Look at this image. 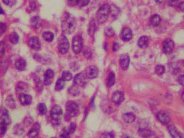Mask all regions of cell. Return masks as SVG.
<instances>
[{"instance_id": "obj_1", "label": "cell", "mask_w": 184, "mask_h": 138, "mask_svg": "<svg viewBox=\"0 0 184 138\" xmlns=\"http://www.w3.org/2000/svg\"><path fill=\"white\" fill-rule=\"evenodd\" d=\"M77 21L74 17L68 13H65L61 19V29L64 33L70 34L74 31Z\"/></svg>"}, {"instance_id": "obj_2", "label": "cell", "mask_w": 184, "mask_h": 138, "mask_svg": "<svg viewBox=\"0 0 184 138\" xmlns=\"http://www.w3.org/2000/svg\"><path fill=\"white\" fill-rule=\"evenodd\" d=\"M110 13V6L104 4L101 6L96 13V18L99 23H104L107 21Z\"/></svg>"}, {"instance_id": "obj_3", "label": "cell", "mask_w": 184, "mask_h": 138, "mask_svg": "<svg viewBox=\"0 0 184 138\" xmlns=\"http://www.w3.org/2000/svg\"><path fill=\"white\" fill-rule=\"evenodd\" d=\"M50 115L53 124L59 125L63 115V110L61 109V107L59 105L54 106L51 110Z\"/></svg>"}, {"instance_id": "obj_4", "label": "cell", "mask_w": 184, "mask_h": 138, "mask_svg": "<svg viewBox=\"0 0 184 138\" xmlns=\"http://www.w3.org/2000/svg\"><path fill=\"white\" fill-rule=\"evenodd\" d=\"M83 39L80 34H77L72 40V49L74 54H79L83 50Z\"/></svg>"}, {"instance_id": "obj_5", "label": "cell", "mask_w": 184, "mask_h": 138, "mask_svg": "<svg viewBox=\"0 0 184 138\" xmlns=\"http://www.w3.org/2000/svg\"><path fill=\"white\" fill-rule=\"evenodd\" d=\"M58 48L60 53L62 54H67L69 48V40L64 35L61 36L58 40Z\"/></svg>"}, {"instance_id": "obj_6", "label": "cell", "mask_w": 184, "mask_h": 138, "mask_svg": "<svg viewBox=\"0 0 184 138\" xmlns=\"http://www.w3.org/2000/svg\"><path fill=\"white\" fill-rule=\"evenodd\" d=\"M66 111L70 117H75L79 112V106L74 102H69L66 105Z\"/></svg>"}, {"instance_id": "obj_7", "label": "cell", "mask_w": 184, "mask_h": 138, "mask_svg": "<svg viewBox=\"0 0 184 138\" xmlns=\"http://www.w3.org/2000/svg\"><path fill=\"white\" fill-rule=\"evenodd\" d=\"M99 73V71L98 67L94 66V65H90L88 67H87L85 71V75L86 77L88 78L94 79L98 77Z\"/></svg>"}, {"instance_id": "obj_8", "label": "cell", "mask_w": 184, "mask_h": 138, "mask_svg": "<svg viewBox=\"0 0 184 138\" xmlns=\"http://www.w3.org/2000/svg\"><path fill=\"white\" fill-rule=\"evenodd\" d=\"M0 120L6 125H9L12 122L8 109L4 107L0 108Z\"/></svg>"}, {"instance_id": "obj_9", "label": "cell", "mask_w": 184, "mask_h": 138, "mask_svg": "<svg viewBox=\"0 0 184 138\" xmlns=\"http://www.w3.org/2000/svg\"><path fill=\"white\" fill-rule=\"evenodd\" d=\"M175 46L174 42L172 40L170 39H165L163 44V52L165 54H170L172 52Z\"/></svg>"}, {"instance_id": "obj_10", "label": "cell", "mask_w": 184, "mask_h": 138, "mask_svg": "<svg viewBox=\"0 0 184 138\" xmlns=\"http://www.w3.org/2000/svg\"><path fill=\"white\" fill-rule=\"evenodd\" d=\"M157 119L163 124H167L170 121V116L168 112L165 111H160L157 114Z\"/></svg>"}, {"instance_id": "obj_11", "label": "cell", "mask_w": 184, "mask_h": 138, "mask_svg": "<svg viewBox=\"0 0 184 138\" xmlns=\"http://www.w3.org/2000/svg\"><path fill=\"white\" fill-rule=\"evenodd\" d=\"M138 133L142 138H156L155 133L148 128H141L139 129Z\"/></svg>"}, {"instance_id": "obj_12", "label": "cell", "mask_w": 184, "mask_h": 138, "mask_svg": "<svg viewBox=\"0 0 184 138\" xmlns=\"http://www.w3.org/2000/svg\"><path fill=\"white\" fill-rule=\"evenodd\" d=\"M54 73L51 69H49L44 74V84L45 85H50L54 81Z\"/></svg>"}, {"instance_id": "obj_13", "label": "cell", "mask_w": 184, "mask_h": 138, "mask_svg": "<svg viewBox=\"0 0 184 138\" xmlns=\"http://www.w3.org/2000/svg\"><path fill=\"white\" fill-rule=\"evenodd\" d=\"M111 99L114 103L116 105H120L125 100V96L122 92L117 91L114 93Z\"/></svg>"}, {"instance_id": "obj_14", "label": "cell", "mask_w": 184, "mask_h": 138, "mask_svg": "<svg viewBox=\"0 0 184 138\" xmlns=\"http://www.w3.org/2000/svg\"><path fill=\"white\" fill-rule=\"evenodd\" d=\"M74 82L77 86H84L86 83V76L83 73H78L75 76Z\"/></svg>"}, {"instance_id": "obj_15", "label": "cell", "mask_w": 184, "mask_h": 138, "mask_svg": "<svg viewBox=\"0 0 184 138\" xmlns=\"http://www.w3.org/2000/svg\"><path fill=\"white\" fill-rule=\"evenodd\" d=\"M132 37V33L131 29L128 27H125L123 29L121 34V38L125 42H128L131 40Z\"/></svg>"}, {"instance_id": "obj_16", "label": "cell", "mask_w": 184, "mask_h": 138, "mask_svg": "<svg viewBox=\"0 0 184 138\" xmlns=\"http://www.w3.org/2000/svg\"><path fill=\"white\" fill-rule=\"evenodd\" d=\"M130 64V57L128 54H123L120 58V64L121 68L126 70Z\"/></svg>"}, {"instance_id": "obj_17", "label": "cell", "mask_w": 184, "mask_h": 138, "mask_svg": "<svg viewBox=\"0 0 184 138\" xmlns=\"http://www.w3.org/2000/svg\"><path fill=\"white\" fill-rule=\"evenodd\" d=\"M28 45L31 49L33 50H38L40 48V42L37 37L34 36L31 37L29 40Z\"/></svg>"}, {"instance_id": "obj_18", "label": "cell", "mask_w": 184, "mask_h": 138, "mask_svg": "<svg viewBox=\"0 0 184 138\" xmlns=\"http://www.w3.org/2000/svg\"><path fill=\"white\" fill-rule=\"evenodd\" d=\"M19 100L22 105L27 106L31 103L33 98L29 94L22 93L19 94Z\"/></svg>"}, {"instance_id": "obj_19", "label": "cell", "mask_w": 184, "mask_h": 138, "mask_svg": "<svg viewBox=\"0 0 184 138\" xmlns=\"http://www.w3.org/2000/svg\"><path fill=\"white\" fill-rule=\"evenodd\" d=\"M40 130V125L38 123H36L33 126L30 130L28 132V136L30 138H35L38 135Z\"/></svg>"}, {"instance_id": "obj_20", "label": "cell", "mask_w": 184, "mask_h": 138, "mask_svg": "<svg viewBox=\"0 0 184 138\" xmlns=\"http://www.w3.org/2000/svg\"><path fill=\"white\" fill-rule=\"evenodd\" d=\"M27 66V63L25 60L22 58H19L16 61L15 66L16 68L19 71H24L25 70Z\"/></svg>"}, {"instance_id": "obj_21", "label": "cell", "mask_w": 184, "mask_h": 138, "mask_svg": "<svg viewBox=\"0 0 184 138\" xmlns=\"http://www.w3.org/2000/svg\"><path fill=\"white\" fill-rule=\"evenodd\" d=\"M123 119L125 123L131 124L136 120V115L134 113L129 112L125 113L122 116Z\"/></svg>"}, {"instance_id": "obj_22", "label": "cell", "mask_w": 184, "mask_h": 138, "mask_svg": "<svg viewBox=\"0 0 184 138\" xmlns=\"http://www.w3.org/2000/svg\"><path fill=\"white\" fill-rule=\"evenodd\" d=\"M167 129L172 138H182V136L177 131L173 125H169Z\"/></svg>"}, {"instance_id": "obj_23", "label": "cell", "mask_w": 184, "mask_h": 138, "mask_svg": "<svg viewBox=\"0 0 184 138\" xmlns=\"http://www.w3.org/2000/svg\"><path fill=\"white\" fill-rule=\"evenodd\" d=\"M149 44V39L148 37H141L138 41V45L141 48H146L148 46Z\"/></svg>"}, {"instance_id": "obj_24", "label": "cell", "mask_w": 184, "mask_h": 138, "mask_svg": "<svg viewBox=\"0 0 184 138\" xmlns=\"http://www.w3.org/2000/svg\"><path fill=\"white\" fill-rule=\"evenodd\" d=\"M161 22V17L158 14H155L151 17L150 23L154 27H157L159 25Z\"/></svg>"}, {"instance_id": "obj_25", "label": "cell", "mask_w": 184, "mask_h": 138, "mask_svg": "<svg viewBox=\"0 0 184 138\" xmlns=\"http://www.w3.org/2000/svg\"><path fill=\"white\" fill-rule=\"evenodd\" d=\"M37 112L40 115H44L46 114L47 112V108L45 104L39 103L37 108Z\"/></svg>"}, {"instance_id": "obj_26", "label": "cell", "mask_w": 184, "mask_h": 138, "mask_svg": "<svg viewBox=\"0 0 184 138\" xmlns=\"http://www.w3.org/2000/svg\"><path fill=\"white\" fill-rule=\"evenodd\" d=\"M19 36L16 32H13V33H11V34H10V42L12 43V44H17L19 42Z\"/></svg>"}, {"instance_id": "obj_27", "label": "cell", "mask_w": 184, "mask_h": 138, "mask_svg": "<svg viewBox=\"0 0 184 138\" xmlns=\"http://www.w3.org/2000/svg\"><path fill=\"white\" fill-rule=\"evenodd\" d=\"M65 81H64L63 79H59L56 84V90L57 91H60L62 90L64 87H65Z\"/></svg>"}, {"instance_id": "obj_28", "label": "cell", "mask_w": 184, "mask_h": 138, "mask_svg": "<svg viewBox=\"0 0 184 138\" xmlns=\"http://www.w3.org/2000/svg\"><path fill=\"white\" fill-rule=\"evenodd\" d=\"M115 74L113 72H111L110 73L107 78V84L108 87H111L113 86L115 84Z\"/></svg>"}, {"instance_id": "obj_29", "label": "cell", "mask_w": 184, "mask_h": 138, "mask_svg": "<svg viewBox=\"0 0 184 138\" xmlns=\"http://www.w3.org/2000/svg\"><path fill=\"white\" fill-rule=\"evenodd\" d=\"M43 39L47 42H52L54 40V35L53 33L50 31H46L43 34Z\"/></svg>"}, {"instance_id": "obj_30", "label": "cell", "mask_w": 184, "mask_h": 138, "mask_svg": "<svg viewBox=\"0 0 184 138\" xmlns=\"http://www.w3.org/2000/svg\"><path fill=\"white\" fill-rule=\"evenodd\" d=\"M61 78L63 79L64 81H69L73 78L72 74L68 71H63L62 73V76Z\"/></svg>"}, {"instance_id": "obj_31", "label": "cell", "mask_w": 184, "mask_h": 138, "mask_svg": "<svg viewBox=\"0 0 184 138\" xmlns=\"http://www.w3.org/2000/svg\"><path fill=\"white\" fill-rule=\"evenodd\" d=\"M156 73L158 76L163 75L165 71V68L164 66L161 65H158L156 66L155 69Z\"/></svg>"}, {"instance_id": "obj_32", "label": "cell", "mask_w": 184, "mask_h": 138, "mask_svg": "<svg viewBox=\"0 0 184 138\" xmlns=\"http://www.w3.org/2000/svg\"><path fill=\"white\" fill-rule=\"evenodd\" d=\"M7 125L3 122L0 123V137H3L7 132Z\"/></svg>"}, {"instance_id": "obj_33", "label": "cell", "mask_w": 184, "mask_h": 138, "mask_svg": "<svg viewBox=\"0 0 184 138\" xmlns=\"http://www.w3.org/2000/svg\"><path fill=\"white\" fill-rule=\"evenodd\" d=\"M25 84L24 82H19V84H18V86L16 87V90L20 94L22 93H23L24 90H25Z\"/></svg>"}, {"instance_id": "obj_34", "label": "cell", "mask_w": 184, "mask_h": 138, "mask_svg": "<svg viewBox=\"0 0 184 138\" xmlns=\"http://www.w3.org/2000/svg\"><path fill=\"white\" fill-rule=\"evenodd\" d=\"M90 2V0H78L77 1V5L79 7L83 8L87 6Z\"/></svg>"}, {"instance_id": "obj_35", "label": "cell", "mask_w": 184, "mask_h": 138, "mask_svg": "<svg viewBox=\"0 0 184 138\" xmlns=\"http://www.w3.org/2000/svg\"><path fill=\"white\" fill-rule=\"evenodd\" d=\"M6 43L4 42H0V57H2L5 54Z\"/></svg>"}, {"instance_id": "obj_36", "label": "cell", "mask_w": 184, "mask_h": 138, "mask_svg": "<svg viewBox=\"0 0 184 138\" xmlns=\"http://www.w3.org/2000/svg\"><path fill=\"white\" fill-rule=\"evenodd\" d=\"M105 34L106 36L111 37L114 35V31L111 27H108L105 30Z\"/></svg>"}, {"instance_id": "obj_37", "label": "cell", "mask_w": 184, "mask_h": 138, "mask_svg": "<svg viewBox=\"0 0 184 138\" xmlns=\"http://www.w3.org/2000/svg\"><path fill=\"white\" fill-rule=\"evenodd\" d=\"M14 130H15V134H18V135L22 134L23 131H24L23 127L21 126H19V125H16L15 129H14Z\"/></svg>"}, {"instance_id": "obj_38", "label": "cell", "mask_w": 184, "mask_h": 138, "mask_svg": "<svg viewBox=\"0 0 184 138\" xmlns=\"http://www.w3.org/2000/svg\"><path fill=\"white\" fill-rule=\"evenodd\" d=\"M2 1L7 6L12 7L16 3L17 0H2Z\"/></svg>"}, {"instance_id": "obj_39", "label": "cell", "mask_w": 184, "mask_h": 138, "mask_svg": "<svg viewBox=\"0 0 184 138\" xmlns=\"http://www.w3.org/2000/svg\"><path fill=\"white\" fill-rule=\"evenodd\" d=\"M70 136V134H69L67 129H64L63 131L61 132L60 135V138H69Z\"/></svg>"}, {"instance_id": "obj_40", "label": "cell", "mask_w": 184, "mask_h": 138, "mask_svg": "<svg viewBox=\"0 0 184 138\" xmlns=\"http://www.w3.org/2000/svg\"><path fill=\"white\" fill-rule=\"evenodd\" d=\"M75 129H76V125H75V124L72 123L69 125V127L67 129V130H68V132H69V134H71L74 132Z\"/></svg>"}, {"instance_id": "obj_41", "label": "cell", "mask_w": 184, "mask_h": 138, "mask_svg": "<svg viewBox=\"0 0 184 138\" xmlns=\"http://www.w3.org/2000/svg\"><path fill=\"white\" fill-rule=\"evenodd\" d=\"M7 30V25L6 23H0V37L6 32Z\"/></svg>"}, {"instance_id": "obj_42", "label": "cell", "mask_w": 184, "mask_h": 138, "mask_svg": "<svg viewBox=\"0 0 184 138\" xmlns=\"http://www.w3.org/2000/svg\"><path fill=\"white\" fill-rule=\"evenodd\" d=\"M180 2L179 0H170L169 2V4L171 7H178L179 4Z\"/></svg>"}, {"instance_id": "obj_43", "label": "cell", "mask_w": 184, "mask_h": 138, "mask_svg": "<svg viewBox=\"0 0 184 138\" xmlns=\"http://www.w3.org/2000/svg\"><path fill=\"white\" fill-rule=\"evenodd\" d=\"M95 25L94 24V23H92L91 24H90L89 30H88L89 34L90 35L94 34V33L95 32Z\"/></svg>"}, {"instance_id": "obj_44", "label": "cell", "mask_w": 184, "mask_h": 138, "mask_svg": "<svg viewBox=\"0 0 184 138\" xmlns=\"http://www.w3.org/2000/svg\"><path fill=\"white\" fill-rule=\"evenodd\" d=\"M40 20H39V18L38 17H33V19H32V23H33V25H39V23Z\"/></svg>"}, {"instance_id": "obj_45", "label": "cell", "mask_w": 184, "mask_h": 138, "mask_svg": "<svg viewBox=\"0 0 184 138\" xmlns=\"http://www.w3.org/2000/svg\"><path fill=\"white\" fill-rule=\"evenodd\" d=\"M69 92L72 94H73L74 96H75L76 94H78L79 93V90L77 88H75V87H73L71 88V90L69 91Z\"/></svg>"}, {"instance_id": "obj_46", "label": "cell", "mask_w": 184, "mask_h": 138, "mask_svg": "<svg viewBox=\"0 0 184 138\" xmlns=\"http://www.w3.org/2000/svg\"><path fill=\"white\" fill-rule=\"evenodd\" d=\"M178 82L181 85L184 86V75H181L178 77Z\"/></svg>"}, {"instance_id": "obj_47", "label": "cell", "mask_w": 184, "mask_h": 138, "mask_svg": "<svg viewBox=\"0 0 184 138\" xmlns=\"http://www.w3.org/2000/svg\"><path fill=\"white\" fill-rule=\"evenodd\" d=\"M78 0H69L68 4L69 6H74L77 5Z\"/></svg>"}, {"instance_id": "obj_48", "label": "cell", "mask_w": 184, "mask_h": 138, "mask_svg": "<svg viewBox=\"0 0 184 138\" xmlns=\"http://www.w3.org/2000/svg\"><path fill=\"white\" fill-rule=\"evenodd\" d=\"M114 135L111 133H107L105 134L104 138H114Z\"/></svg>"}, {"instance_id": "obj_49", "label": "cell", "mask_w": 184, "mask_h": 138, "mask_svg": "<svg viewBox=\"0 0 184 138\" xmlns=\"http://www.w3.org/2000/svg\"><path fill=\"white\" fill-rule=\"evenodd\" d=\"M178 8L179 9L180 11L184 13V2H180Z\"/></svg>"}, {"instance_id": "obj_50", "label": "cell", "mask_w": 184, "mask_h": 138, "mask_svg": "<svg viewBox=\"0 0 184 138\" xmlns=\"http://www.w3.org/2000/svg\"><path fill=\"white\" fill-rule=\"evenodd\" d=\"M119 46V44H117V43H114L113 45V50L114 51H116L118 49Z\"/></svg>"}, {"instance_id": "obj_51", "label": "cell", "mask_w": 184, "mask_h": 138, "mask_svg": "<svg viewBox=\"0 0 184 138\" xmlns=\"http://www.w3.org/2000/svg\"><path fill=\"white\" fill-rule=\"evenodd\" d=\"M166 0H155L156 2L158 4H162L166 2Z\"/></svg>"}, {"instance_id": "obj_52", "label": "cell", "mask_w": 184, "mask_h": 138, "mask_svg": "<svg viewBox=\"0 0 184 138\" xmlns=\"http://www.w3.org/2000/svg\"><path fill=\"white\" fill-rule=\"evenodd\" d=\"M181 98H182V100H183V102H184V91L182 92V96H181Z\"/></svg>"}, {"instance_id": "obj_53", "label": "cell", "mask_w": 184, "mask_h": 138, "mask_svg": "<svg viewBox=\"0 0 184 138\" xmlns=\"http://www.w3.org/2000/svg\"><path fill=\"white\" fill-rule=\"evenodd\" d=\"M131 138V137H130V136H125V137H124V138Z\"/></svg>"}, {"instance_id": "obj_54", "label": "cell", "mask_w": 184, "mask_h": 138, "mask_svg": "<svg viewBox=\"0 0 184 138\" xmlns=\"http://www.w3.org/2000/svg\"><path fill=\"white\" fill-rule=\"evenodd\" d=\"M183 63H184V61H183Z\"/></svg>"}, {"instance_id": "obj_55", "label": "cell", "mask_w": 184, "mask_h": 138, "mask_svg": "<svg viewBox=\"0 0 184 138\" xmlns=\"http://www.w3.org/2000/svg\"></svg>"}]
</instances>
